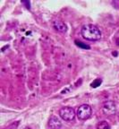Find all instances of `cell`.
<instances>
[{"label":"cell","instance_id":"obj_5","mask_svg":"<svg viewBox=\"0 0 119 129\" xmlns=\"http://www.w3.org/2000/svg\"><path fill=\"white\" fill-rule=\"evenodd\" d=\"M49 125L51 129H60L62 126V123L57 116H51L49 120Z\"/></svg>","mask_w":119,"mask_h":129},{"label":"cell","instance_id":"obj_12","mask_svg":"<svg viewBox=\"0 0 119 129\" xmlns=\"http://www.w3.org/2000/svg\"><path fill=\"white\" fill-rule=\"evenodd\" d=\"M113 56H117V53H115V52H114V53H113Z\"/></svg>","mask_w":119,"mask_h":129},{"label":"cell","instance_id":"obj_1","mask_svg":"<svg viewBox=\"0 0 119 129\" xmlns=\"http://www.w3.org/2000/svg\"><path fill=\"white\" fill-rule=\"evenodd\" d=\"M82 36L90 41H97L101 39V31L96 25L85 24L81 30Z\"/></svg>","mask_w":119,"mask_h":129},{"label":"cell","instance_id":"obj_10","mask_svg":"<svg viewBox=\"0 0 119 129\" xmlns=\"http://www.w3.org/2000/svg\"><path fill=\"white\" fill-rule=\"evenodd\" d=\"M115 43L119 46V30L115 33Z\"/></svg>","mask_w":119,"mask_h":129},{"label":"cell","instance_id":"obj_9","mask_svg":"<svg viewBox=\"0 0 119 129\" xmlns=\"http://www.w3.org/2000/svg\"><path fill=\"white\" fill-rule=\"evenodd\" d=\"M101 83H102V80H101V79H96V80L93 81V83H91V86L92 87V88H97V87H99V85L101 84Z\"/></svg>","mask_w":119,"mask_h":129},{"label":"cell","instance_id":"obj_2","mask_svg":"<svg viewBox=\"0 0 119 129\" xmlns=\"http://www.w3.org/2000/svg\"><path fill=\"white\" fill-rule=\"evenodd\" d=\"M92 114V109L88 104H83L78 108L76 116L80 120H86L90 118Z\"/></svg>","mask_w":119,"mask_h":129},{"label":"cell","instance_id":"obj_8","mask_svg":"<svg viewBox=\"0 0 119 129\" xmlns=\"http://www.w3.org/2000/svg\"><path fill=\"white\" fill-rule=\"evenodd\" d=\"M74 42H75V44H76V46H78L79 48H83V49H90V48H91V47H90L89 45L85 44V43L82 42V41L75 40Z\"/></svg>","mask_w":119,"mask_h":129},{"label":"cell","instance_id":"obj_13","mask_svg":"<svg viewBox=\"0 0 119 129\" xmlns=\"http://www.w3.org/2000/svg\"><path fill=\"white\" fill-rule=\"evenodd\" d=\"M24 129H30V128H29V127H26V128H24Z\"/></svg>","mask_w":119,"mask_h":129},{"label":"cell","instance_id":"obj_3","mask_svg":"<svg viewBox=\"0 0 119 129\" xmlns=\"http://www.w3.org/2000/svg\"><path fill=\"white\" fill-rule=\"evenodd\" d=\"M59 116L65 121H72L75 117V112L72 108L65 107L59 110Z\"/></svg>","mask_w":119,"mask_h":129},{"label":"cell","instance_id":"obj_7","mask_svg":"<svg viewBox=\"0 0 119 129\" xmlns=\"http://www.w3.org/2000/svg\"><path fill=\"white\" fill-rule=\"evenodd\" d=\"M97 129H110V126L107 121H101L97 125Z\"/></svg>","mask_w":119,"mask_h":129},{"label":"cell","instance_id":"obj_11","mask_svg":"<svg viewBox=\"0 0 119 129\" xmlns=\"http://www.w3.org/2000/svg\"><path fill=\"white\" fill-rule=\"evenodd\" d=\"M22 3H24L25 5L27 6V7H28V9L30 8V3H28V2H26V1H22Z\"/></svg>","mask_w":119,"mask_h":129},{"label":"cell","instance_id":"obj_4","mask_svg":"<svg viewBox=\"0 0 119 129\" xmlns=\"http://www.w3.org/2000/svg\"><path fill=\"white\" fill-rule=\"evenodd\" d=\"M102 110L106 115H114L116 111V105L114 101H107L103 105Z\"/></svg>","mask_w":119,"mask_h":129},{"label":"cell","instance_id":"obj_6","mask_svg":"<svg viewBox=\"0 0 119 129\" xmlns=\"http://www.w3.org/2000/svg\"><path fill=\"white\" fill-rule=\"evenodd\" d=\"M53 27H54L56 30H57L59 32H62V33L66 32L67 30V27L65 25V23L60 20H55L53 22Z\"/></svg>","mask_w":119,"mask_h":129}]
</instances>
